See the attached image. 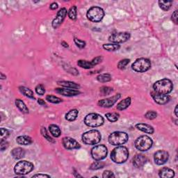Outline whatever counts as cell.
<instances>
[{"label": "cell", "instance_id": "f6af8a7d", "mask_svg": "<svg viewBox=\"0 0 178 178\" xmlns=\"http://www.w3.org/2000/svg\"><path fill=\"white\" fill-rule=\"evenodd\" d=\"M102 177H104V178L115 177V176L113 172H111L110 171H105L102 174Z\"/></svg>", "mask_w": 178, "mask_h": 178}, {"label": "cell", "instance_id": "8992f818", "mask_svg": "<svg viewBox=\"0 0 178 178\" xmlns=\"http://www.w3.org/2000/svg\"><path fill=\"white\" fill-rule=\"evenodd\" d=\"M105 122L104 118L101 115L92 113L88 114L84 118V123L88 127H97L102 126Z\"/></svg>", "mask_w": 178, "mask_h": 178}, {"label": "cell", "instance_id": "74e56055", "mask_svg": "<svg viewBox=\"0 0 178 178\" xmlns=\"http://www.w3.org/2000/svg\"><path fill=\"white\" fill-rule=\"evenodd\" d=\"M130 61V60L127 59L121 60V61H119L118 64V68L120 70H124V69H125L126 67H127V65L129 64Z\"/></svg>", "mask_w": 178, "mask_h": 178}, {"label": "cell", "instance_id": "e575fe53", "mask_svg": "<svg viewBox=\"0 0 178 178\" xmlns=\"http://www.w3.org/2000/svg\"><path fill=\"white\" fill-rule=\"evenodd\" d=\"M105 163L102 162H100V161H97V162H94L92 163L90 166L91 170H98V169H101L102 168H104L105 166Z\"/></svg>", "mask_w": 178, "mask_h": 178}, {"label": "cell", "instance_id": "4fadbf2b", "mask_svg": "<svg viewBox=\"0 0 178 178\" xmlns=\"http://www.w3.org/2000/svg\"><path fill=\"white\" fill-rule=\"evenodd\" d=\"M67 13L68 11L65 8H61V9L58 11L56 18L54 19L52 24H51V26H52L54 29H57L62 24L65 18V17L67 16Z\"/></svg>", "mask_w": 178, "mask_h": 178}, {"label": "cell", "instance_id": "30bf717a", "mask_svg": "<svg viewBox=\"0 0 178 178\" xmlns=\"http://www.w3.org/2000/svg\"><path fill=\"white\" fill-rule=\"evenodd\" d=\"M107 155V148L104 145H97L92 148L91 156L96 161H101Z\"/></svg>", "mask_w": 178, "mask_h": 178}, {"label": "cell", "instance_id": "ffe728a7", "mask_svg": "<svg viewBox=\"0 0 178 178\" xmlns=\"http://www.w3.org/2000/svg\"><path fill=\"white\" fill-rule=\"evenodd\" d=\"M159 176L160 177L163 178L173 177L175 176V172L171 168L165 167L160 169L159 171Z\"/></svg>", "mask_w": 178, "mask_h": 178}, {"label": "cell", "instance_id": "d4e9b609", "mask_svg": "<svg viewBox=\"0 0 178 178\" xmlns=\"http://www.w3.org/2000/svg\"><path fill=\"white\" fill-rule=\"evenodd\" d=\"M16 105L18 108V109L23 113H29V109L24 102L20 99L16 100Z\"/></svg>", "mask_w": 178, "mask_h": 178}, {"label": "cell", "instance_id": "d590c367", "mask_svg": "<svg viewBox=\"0 0 178 178\" xmlns=\"http://www.w3.org/2000/svg\"><path fill=\"white\" fill-rule=\"evenodd\" d=\"M46 100H47L50 103H53V104H59V103L62 102V100L60 99L59 97L54 96H50V95L46 96Z\"/></svg>", "mask_w": 178, "mask_h": 178}, {"label": "cell", "instance_id": "603a6c76", "mask_svg": "<svg viewBox=\"0 0 178 178\" xmlns=\"http://www.w3.org/2000/svg\"><path fill=\"white\" fill-rule=\"evenodd\" d=\"M131 100L130 97H127V98L124 99L122 101H120L118 104L117 105V109L120 111H123L127 109L130 105H131Z\"/></svg>", "mask_w": 178, "mask_h": 178}, {"label": "cell", "instance_id": "9c48e42d", "mask_svg": "<svg viewBox=\"0 0 178 178\" xmlns=\"http://www.w3.org/2000/svg\"><path fill=\"white\" fill-rule=\"evenodd\" d=\"M131 68L137 73H145L150 69L151 61L146 58L138 59L131 65Z\"/></svg>", "mask_w": 178, "mask_h": 178}, {"label": "cell", "instance_id": "7a4b0ae2", "mask_svg": "<svg viewBox=\"0 0 178 178\" xmlns=\"http://www.w3.org/2000/svg\"><path fill=\"white\" fill-rule=\"evenodd\" d=\"M154 92L159 94L168 95L173 89V84L171 80L168 79H162L156 82L153 85Z\"/></svg>", "mask_w": 178, "mask_h": 178}, {"label": "cell", "instance_id": "ee69618b", "mask_svg": "<svg viewBox=\"0 0 178 178\" xmlns=\"http://www.w3.org/2000/svg\"><path fill=\"white\" fill-rule=\"evenodd\" d=\"M102 60H103V58H102V56H97L96 57V58L93 59L92 61H91V64L93 65V66H96V65H97V64H100L102 61Z\"/></svg>", "mask_w": 178, "mask_h": 178}, {"label": "cell", "instance_id": "681fc988", "mask_svg": "<svg viewBox=\"0 0 178 178\" xmlns=\"http://www.w3.org/2000/svg\"><path fill=\"white\" fill-rule=\"evenodd\" d=\"M32 177H50V176L45 174H36L33 176Z\"/></svg>", "mask_w": 178, "mask_h": 178}, {"label": "cell", "instance_id": "b9f144b4", "mask_svg": "<svg viewBox=\"0 0 178 178\" xmlns=\"http://www.w3.org/2000/svg\"><path fill=\"white\" fill-rule=\"evenodd\" d=\"M74 42L79 48L83 49V48L85 47V46H86V42L85 41H82V40L75 38L74 39Z\"/></svg>", "mask_w": 178, "mask_h": 178}, {"label": "cell", "instance_id": "277c9868", "mask_svg": "<svg viewBox=\"0 0 178 178\" xmlns=\"http://www.w3.org/2000/svg\"><path fill=\"white\" fill-rule=\"evenodd\" d=\"M129 136L127 133L123 131H115L111 134L109 136V143L116 146H119L125 144L127 142Z\"/></svg>", "mask_w": 178, "mask_h": 178}, {"label": "cell", "instance_id": "7c38bea8", "mask_svg": "<svg viewBox=\"0 0 178 178\" xmlns=\"http://www.w3.org/2000/svg\"><path fill=\"white\" fill-rule=\"evenodd\" d=\"M169 154L165 150H158L154 154V160L156 164L163 165L168 162Z\"/></svg>", "mask_w": 178, "mask_h": 178}, {"label": "cell", "instance_id": "8fae6325", "mask_svg": "<svg viewBox=\"0 0 178 178\" xmlns=\"http://www.w3.org/2000/svg\"><path fill=\"white\" fill-rule=\"evenodd\" d=\"M130 38V33L128 32H118L112 33L109 38V41L115 43H122L127 41Z\"/></svg>", "mask_w": 178, "mask_h": 178}, {"label": "cell", "instance_id": "836d02e7", "mask_svg": "<svg viewBox=\"0 0 178 178\" xmlns=\"http://www.w3.org/2000/svg\"><path fill=\"white\" fill-rule=\"evenodd\" d=\"M120 45L118 44H105L103 45V48L109 51H116L120 49Z\"/></svg>", "mask_w": 178, "mask_h": 178}, {"label": "cell", "instance_id": "cb8c5ba5", "mask_svg": "<svg viewBox=\"0 0 178 178\" xmlns=\"http://www.w3.org/2000/svg\"><path fill=\"white\" fill-rule=\"evenodd\" d=\"M58 84L68 88H72V89H78L80 88V86L79 84H76V83L73 82L69 81H61L58 82Z\"/></svg>", "mask_w": 178, "mask_h": 178}, {"label": "cell", "instance_id": "7402d4cb", "mask_svg": "<svg viewBox=\"0 0 178 178\" xmlns=\"http://www.w3.org/2000/svg\"><path fill=\"white\" fill-rule=\"evenodd\" d=\"M16 142L19 145H29L33 143V140L29 136H20L17 137Z\"/></svg>", "mask_w": 178, "mask_h": 178}, {"label": "cell", "instance_id": "c3c4849f", "mask_svg": "<svg viewBox=\"0 0 178 178\" xmlns=\"http://www.w3.org/2000/svg\"><path fill=\"white\" fill-rule=\"evenodd\" d=\"M58 7H59L58 4H57V3H56V2L51 3L50 6V8L51 10H56V8H58Z\"/></svg>", "mask_w": 178, "mask_h": 178}, {"label": "cell", "instance_id": "db71d44e", "mask_svg": "<svg viewBox=\"0 0 178 178\" xmlns=\"http://www.w3.org/2000/svg\"><path fill=\"white\" fill-rule=\"evenodd\" d=\"M1 74V79H4L7 78V77H6V75H4V74H3L2 73L1 74Z\"/></svg>", "mask_w": 178, "mask_h": 178}, {"label": "cell", "instance_id": "f5cc1de1", "mask_svg": "<svg viewBox=\"0 0 178 178\" xmlns=\"http://www.w3.org/2000/svg\"><path fill=\"white\" fill-rule=\"evenodd\" d=\"M175 114H176V117H178V113H177V105L176 106V108H175Z\"/></svg>", "mask_w": 178, "mask_h": 178}, {"label": "cell", "instance_id": "7bdbcfd3", "mask_svg": "<svg viewBox=\"0 0 178 178\" xmlns=\"http://www.w3.org/2000/svg\"><path fill=\"white\" fill-rule=\"evenodd\" d=\"M8 147V143L5 139H2L1 141H0V148H1V150L4 151L6 149H7Z\"/></svg>", "mask_w": 178, "mask_h": 178}, {"label": "cell", "instance_id": "484cf974", "mask_svg": "<svg viewBox=\"0 0 178 178\" xmlns=\"http://www.w3.org/2000/svg\"><path fill=\"white\" fill-rule=\"evenodd\" d=\"M49 130H50L51 135L56 138L59 137L61 134V131L59 127L56 125H50L49 126Z\"/></svg>", "mask_w": 178, "mask_h": 178}, {"label": "cell", "instance_id": "2e32d148", "mask_svg": "<svg viewBox=\"0 0 178 178\" xmlns=\"http://www.w3.org/2000/svg\"><path fill=\"white\" fill-rule=\"evenodd\" d=\"M151 96L153 97L154 102H157V104L163 105H166L171 100V97L168 95H163V94H159L157 93L156 92H152Z\"/></svg>", "mask_w": 178, "mask_h": 178}, {"label": "cell", "instance_id": "ba28073f", "mask_svg": "<svg viewBox=\"0 0 178 178\" xmlns=\"http://www.w3.org/2000/svg\"><path fill=\"white\" fill-rule=\"evenodd\" d=\"M87 16L90 21L93 22H99L104 18L105 11L100 7H93L89 8Z\"/></svg>", "mask_w": 178, "mask_h": 178}, {"label": "cell", "instance_id": "3957f363", "mask_svg": "<svg viewBox=\"0 0 178 178\" xmlns=\"http://www.w3.org/2000/svg\"><path fill=\"white\" fill-rule=\"evenodd\" d=\"M82 140L87 145H96L101 140V134L97 130H90L82 135Z\"/></svg>", "mask_w": 178, "mask_h": 178}, {"label": "cell", "instance_id": "83f0119b", "mask_svg": "<svg viewBox=\"0 0 178 178\" xmlns=\"http://www.w3.org/2000/svg\"><path fill=\"white\" fill-rule=\"evenodd\" d=\"M19 90L21 93L24 95V96L29 97V98L31 99H35L33 96V92L31 90V89L25 87H20Z\"/></svg>", "mask_w": 178, "mask_h": 178}, {"label": "cell", "instance_id": "4316f807", "mask_svg": "<svg viewBox=\"0 0 178 178\" xmlns=\"http://www.w3.org/2000/svg\"><path fill=\"white\" fill-rule=\"evenodd\" d=\"M79 111L77 109H73L68 111V113L65 114V119L68 121H74L77 119V116H78Z\"/></svg>", "mask_w": 178, "mask_h": 178}, {"label": "cell", "instance_id": "f546056e", "mask_svg": "<svg viewBox=\"0 0 178 178\" xmlns=\"http://www.w3.org/2000/svg\"><path fill=\"white\" fill-rule=\"evenodd\" d=\"M105 116L109 122H115L119 119L120 115L118 113H107L105 114Z\"/></svg>", "mask_w": 178, "mask_h": 178}, {"label": "cell", "instance_id": "816d5d0a", "mask_svg": "<svg viewBox=\"0 0 178 178\" xmlns=\"http://www.w3.org/2000/svg\"><path fill=\"white\" fill-rule=\"evenodd\" d=\"M61 45H62V46H64V47H65V48H66V47H68V43H66V42H64V41L61 42Z\"/></svg>", "mask_w": 178, "mask_h": 178}, {"label": "cell", "instance_id": "e0dca14e", "mask_svg": "<svg viewBox=\"0 0 178 178\" xmlns=\"http://www.w3.org/2000/svg\"><path fill=\"white\" fill-rule=\"evenodd\" d=\"M55 91L57 93L62 95L64 96L67 97H73L76 96L77 95L80 94V92L77 90V89H72V88H56Z\"/></svg>", "mask_w": 178, "mask_h": 178}, {"label": "cell", "instance_id": "7dc6e473", "mask_svg": "<svg viewBox=\"0 0 178 178\" xmlns=\"http://www.w3.org/2000/svg\"><path fill=\"white\" fill-rule=\"evenodd\" d=\"M177 11H175L174 13H173V15L171 16V20H173V22L175 24H177Z\"/></svg>", "mask_w": 178, "mask_h": 178}, {"label": "cell", "instance_id": "f35d334b", "mask_svg": "<svg viewBox=\"0 0 178 178\" xmlns=\"http://www.w3.org/2000/svg\"><path fill=\"white\" fill-rule=\"evenodd\" d=\"M41 134L42 135V136H43L45 139H47L48 141L51 142V143H55V140H54L52 138H51L50 135L48 134L47 130H46L45 127H42L41 129Z\"/></svg>", "mask_w": 178, "mask_h": 178}, {"label": "cell", "instance_id": "9a60e30c", "mask_svg": "<svg viewBox=\"0 0 178 178\" xmlns=\"http://www.w3.org/2000/svg\"><path fill=\"white\" fill-rule=\"evenodd\" d=\"M62 143L64 148L67 150H74L81 147L79 143L71 137H64L62 140Z\"/></svg>", "mask_w": 178, "mask_h": 178}, {"label": "cell", "instance_id": "f1b7e54d", "mask_svg": "<svg viewBox=\"0 0 178 178\" xmlns=\"http://www.w3.org/2000/svg\"><path fill=\"white\" fill-rule=\"evenodd\" d=\"M159 6L163 11H167L171 8L173 2L172 1H159Z\"/></svg>", "mask_w": 178, "mask_h": 178}, {"label": "cell", "instance_id": "44dd1931", "mask_svg": "<svg viewBox=\"0 0 178 178\" xmlns=\"http://www.w3.org/2000/svg\"><path fill=\"white\" fill-rule=\"evenodd\" d=\"M11 155L13 156L14 159H20L24 157L25 151L22 148H16L11 151Z\"/></svg>", "mask_w": 178, "mask_h": 178}, {"label": "cell", "instance_id": "ac0fdd59", "mask_svg": "<svg viewBox=\"0 0 178 178\" xmlns=\"http://www.w3.org/2000/svg\"><path fill=\"white\" fill-rule=\"evenodd\" d=\"M148 162V159L144 154H136L133 158V164L136 168H141Z\"/></svg>", "mask_w": 178, "mask_h": 178}, {"label": "cell", "instance_id": "4dcf8cb0", "mask_svg": "<svg viewBox=\"0 0 178 178\" xmlns=\"http://www.w3.org/2000/svg\"><path fill=\"white\" fill-rule=\"evenodd\" d=\"M77 65H78L79 67L84 69H91L93 68V65L91 64V62L86 61V60H79V61H77Z\"/></svg>", "mask_w": 178, "mask_h": 178}, {"label": "cell", "instance_id": "6da1fadb", "mask_svg": "<svg viewBox=\"0 0 178 178\" xmlns=\"http://www.w3.org/2000/svg\"><path fill=\"white\" fill-rule=\"evenodd\" d=\"M129 150L125 146H120L114 148L111 153V159L114 163H123L128 159Z\"/></svg>", "mask_w": 178, "mask_h": 178}, {"label": "cell", "instance_id": "d6a6232c", "mask_svg": "<svg viewBox=\"0 0 178 178\" xmlns=\"http://www.w3.org/2000/svg\"><path fill=\"white\" fill-rule=\"evenodd\" d=\"M68 14L69 18L70 20H75L77 19V16L76 6H73V7L70 8V10L68 11Z\"/></svg>", "mask_w": 178, "mask_h": 178}, {"label": "cell", "instance_id": "5bb4252c", "mask_svg": "<svg viewBox=\"0 0 178 178\" xmlns=\"http://www.w3.org/2000/svg\"><path fill=\"white\" fill-rule=\"evenodd\" d=\"M120 97H121L120 94H117L116 95V96L109 97V98H106L104 100H100L97 104H98L100 107H101L110 108L120 98Z\"/></svg>", "mask_w": 178, "mask_h": 178}, {"label": "cell", "instance_id": "bcb514c9", "mask_svg": "<svg viewBox=\"0 0 178 178\" xmlns=\"http://www.w3.org/2000/svg\"><path fill=\"white\" fill-rule=\"evenodd\" d=\"M9 135V131L7 129H4V128H2L1 129V136H2V139H4V137L7 139V137Z\"/></svg>", "mask_w": 178, "mask_h": 178}, {"label": "cell", "instance_id": "5b68a950", "mask_svg": "<svg viewBox=\"0 0 178 178\" xmlns=\"http://www.w3.org/2000/svg\"><path fill=\"white\" fill-rule=\"evenodd\" d=\"M33 168L34 166L32 163L24 160L16 163L14 168V171L18 176H23L32 171Z\"/></svg>", "mask_w": 178, "mask_h": 178}, {"label": "cell", "instance_id": "ab89813d", "mask_svg": "<svg viewBox=\"0 0 178 178\" xmlns=\"http://www.w3.org/2000/svg\"><path fill=\"white\" fill-rule=\"evenodd\" d=\"M157 116V113L154 111H149L145 114V117L148 120L155 119Z\"/></svg>", "mask_w": 178, "mask_h": 178}, {"label": "cell", "instance_id": "d6986e66", "mask_svg": "<svg viewBox=\"0 0 178 178\" xmlns=\"http://www.w3.org/2000/svg\"><path fill=\"white\" fill-rule=\"evenodd\" d=\"M135 127L140 131H143V132H145L146 134H153L154 131V130L153 126H151L150 125L145 124V123H138Z\"/></svg>", "mask_w": 178, "mask_h": 178}, {"label": "cell", "instance_id": "1f68e13d", "mask_svg": "<svg viewBox=\"0 0 178 178\" xmlns=\"http://www.w3.org/2000/svg\"><path fill=\"white\" fill-rule=\"evenodd\" d=\"M97 80L100 82H109L111 80V76L109 74H101L97 77Z\"/></svg>", "mask_w": 178, "mask_h": 178}, {"label": "cell", "instance_id": "52a82bcc", "mask_svg": "<svg viewBox=\"0 0 178 178\" xmlns=\"http://www.w3.org/2000/svg\"><path fill=\"white\" fill-rule=\"evenodd\" d=\"M153 141L151 138L148 136H141L138 138L134 143L135 147L138 150L141 152H145L152 148Z\"/></svg>", "mask_w": 178, "mask_h": 178}, {"label": "cell", "instance_id": "8d00e7d4", "mask_svg": "<svg viewBox=\"0 0 178 178\" xmlns=\"http://www.w3.org/2000/svg\"><path fill=\"white\" fill-rule=\"evenodd\" d=\"M113 88L109 87H102L100 88V92L102 96H106L110 95L113 92Z\"/></svg>", "mask_w": 178, "mask_h": 178}, {"label": "cell", "instance_id": "f907efd6", "mask_svg": "<svg viewBox=\"0 0 178 178\" xmlns=\"http://www.w3.org/2000/svg\"><path fill=\"white\" fill-rule=\"evenodd\" d=\"M38 104H39L40 105H42V106L46 105L45 102L43 100H42V99H38Z\"/></svg>", "mask_w": 178, "mask_h": 178}, {"label": "cell", "instance_id": "60d3db41", "mask_svg": "<svg viewBox=\"0 0 178 178\" xmlns=\"http://www.w3.org/2000/svg\"><path fill=\"white\" fill-rule=\"evenodd\" d=\"M35 89L36 93L40 95V96H43L45 93V88L42 84H38V86H36Z\"/></svg>", "mask_w": 178, "mask_h": 178}]
</instances>
